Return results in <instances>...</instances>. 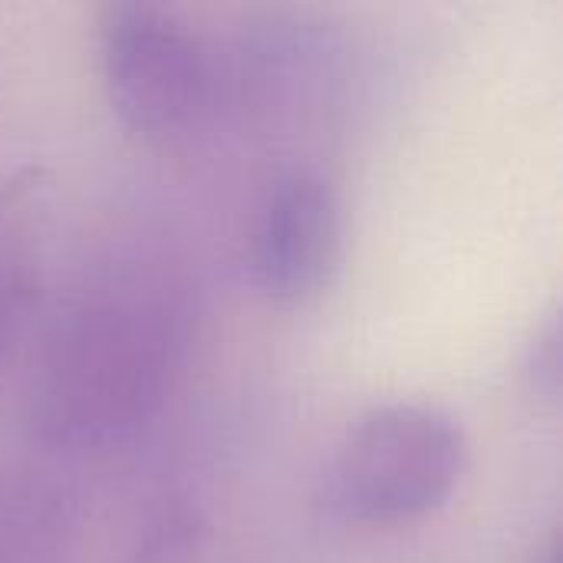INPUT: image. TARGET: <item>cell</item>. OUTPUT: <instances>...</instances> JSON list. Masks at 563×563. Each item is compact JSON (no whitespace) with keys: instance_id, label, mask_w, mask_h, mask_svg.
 I'll return each instance as SVG.
<instances>
[{"instance_id":"ba28073f","label":"cell","mask_w":563,"mask_h":563,"mask_svg":"<svg viewBox=\"0 0 563 563\" xmlns=\"http://www.w3.org/2000/svg\"><path fill=\"white\" fill-rule=\"evenodd\" d=\"M521 376L531 396L544 402L561 399V317L558 313H548V320L538 327L534 340L528 343Z\"/></svg>"},{"instance_id":"7a4b0ae2","label":"cell","mask_w":563,"mask_h":563,"mask_svg":"<svg viewBox=\"0 0 563 563\" xmlns=\"http://www.w3.org/2000/svg\"><path fill=\"white\" fill-rule=\"evenodd\" d=\"M465 472L459 422L426 402L363 412L320 478L323 508L346 525H402L442 508Z\"/></svg>"},{"instance_id":"277c9868","label":"cell","mask_w":563,"mask_h":563,"mask_svg":"<svg viewBox=\"0 0 563 563\" xmlns=\"http://www.w3.org/2000/svg\"><path fill=\"white\" fill-rule=\"evenodd\" d=\"M343 261V201L313 165H290L264 188L251 234L247 277L277 307L317 300Z\"/></svg>"},{"instance_id":"8992f818","label":"cell","mask_w":563,"mask_h":563,"mask_svg":"<svg viewBox=\"0 0 563 563\" xmlns=\"http://www.w3.org/2000/svg\"><path fill=\"white\" fill-rule=\"evenodd\" d=\"M73 515L66 498L26 472H0V563H69Z\"/></svg>"},{"instance_id":"3957f363","label":"cell","mask_w":563,"mask_h":563,"mask_svg":"<svg viewBox=\"0 0 563 563\" xmlns=\"http://www.w3.org/2000/svg\"><path fill=\"white\" fill-rule=\"evenodd\" d=\"M99 66L122 125L162 135L188 125L211 102L218 66L195 26L172 7L115 0L99 16Z\"/></svg>"},{"instance_id":"52a82bcc","label":"cell","mask_w":563,"mask_h":563,"mask_svg":"<svg viewBox=\"0 0 563 563\" xmlns=\"http://www.w3.org/2000/svg\"><path fill=\"white\" fill-rule=\"evenodd\" d=\"M122 563H214L208 525L188 508H172L148 525Z\"/></svg>"},{"instance_id":"9c48e42d","label":"cell","mask_w":563,"mask_h":563,"mask_svg":"<svg viewBox=\"0 0 563 563\" xmlns=\"http://www.w3.org/2000/svg\"><path fill=\"white\" fill-rule=\"evenodd\" d=\"M531 563H558V538H551V541L534 554V561Z\"/></svg>"},{"instance_id":"6da1fadb","label":"cell","mask_w":563,"mask_h":563,"mask_svg":"<svg viewBox=\"0 0 563 563\" xmlns=\"http://www.w3.org/2000/svg\"><path fill=\"white\" fill-rule=\"evenodd\" d=\"M188 333V297L172 274L152 264L96 274L43 340L30 389L40 435L76 452L132 439L162 409Z\"/></svg>"},{"instance_id":"5b68a950","label":"cell","mask_w":563,"mask_h":563,"mask_svg":"<svg viewBox=\"0 0 563 563\" xmlns=\"http://www.w3.org/2000/svg\"><path fill=\"white\" fill-rule=\"evenodd\" d=\"M49 231V181L20 168L0 185V356L26 330L43 290Z\"/></svg>"}]
</instances>
